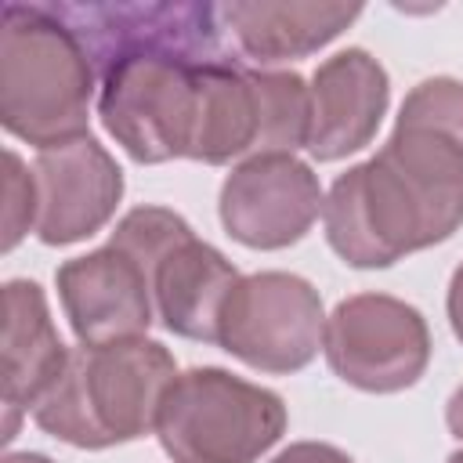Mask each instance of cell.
I'll use <instances>...</instances> for the list:
<instances>
[{
  "instance_id": "13",
  "label": "cell",
  "mask_w": 463,
  "mask_h": 463,
  "mask_svg": "<svg viewBox=\"0 0 463 463\" xmlns=\"http://www.w3.org/2000/svg\"><path fill=\"white\" fill-rule=\"evenodd\" d=\"M362 4L329 0H232L221 4L224 33L253 69L300 61L354 25Z\"/></svg>"
},
{
  "instance_id": "1",
  "label": "cell",
  "mask_w": 463,
  "mask_h": 463,
  "mask_svg": "<svg viewBox=\"0 0 463 463\" xmlns=\"http://www.w3.org/2000/svg\"><path fill=\"white\" fill-rule=\"evenodd\" d=\"M329 250L362 271L438 246L463 228V80H420L383 148L326 192Z\"/></svg>"
},
{
  "instance_id": "6",
  "label": "cell",
  "mask_w": 463,
  "mask_h": 463,
  "mask_svg": "<svg viewBox=\"0 0 463 463\" xmlns=\"http://www.w3.org/2000/svg\"><path fill=\"white\" fill-rule=\"evenodd\" d=\"M322 340V297L304 275L293 271L242 275L217 322V347L271 376H289L311 365Z\"/></svg>"
},
{
  "instance_id": "15",
  "label": "cell",
  "mask_w": 463,
  "mask_h": 463,
  "mask_svg": "<svg viewBox=\"0 0 463 463\" xmlns=\"http://www.w3.org/2000/svg\"><path fill=\"white\" fill-rule=\"evenodd\" d=\"M239 268L195 232L174 242L152 271L156 322L184 340L217 344L221 311L239 282Z\"/></svg>"
},
{
  "instance_id": "19",
  "label": "cell",
  "mask_w": 463,
  "mask_h": 463,
  "mask_svg": "<svg viewBox=\"0 0 463 463\" xmlns=\"http://www.w3.org/2000/svg\"><path fill=\"white\" fill-rule=\"evenodd\" d=\"M445 427H449L452 438L463 441V383H459V387L452 391V398L445 402Z\"/></svg>"
},
{
  "instance_id": "3",
  "label": "cell",
  "mask_w": 463,
  "mask_h": 463,
  "mask_svg": "<svg viewBox=\"0 0 463 463\" xmlns=\"http://www.w3.org/2000/svg\"><path fill=\"white\" fill-rule=\"evenodd\" d=\"M98 72L51 4H4L0 14V123L47 152L87 137Z\"/></svg>"
},
{
  "instance_id": "14",
  "label": "cell",
  "mask_w": 463,
  "mask_h": 463,
  "mask_svg": "<svg viewBox=\"0 0 463 463\" xmlns=\"http://www.w3.org/2000/svg\"><path fill=\"white\" fill-rule=\"evenodd\" d=\"M47 293L33 279H11L4 286V445L18 430V416L29 412L69 362Z\"/></svg>"
},
{
  "instance_id": "11",
  "label": "cell",
  "mask_w": 463,
  "mask_h": 463,
  "mask_svg": "<svg viewBox=\"0 0 463 463\" xmlns=\"http://www.w3.org/2000/svg\"><path fill=\"white\" fill-rule=\"evenodd\" d=\"M33 177L40 199L36 239L43 246H72L98 235L127 188L116 156L90 134L40 152Z\"/></svg>"
},
{
  "instance_id": "12",
  "label": "cell",
  "mask_w": 463,
  "mask_h": 463,
  "mask_svg": "<svg viewBox=\"0 0 463 463\" xmlns=\"http://www.w3.org/2000/svg\"><path fill=\"white\" fill-rule=\"evenodd\" d=\"M387 105L391 76L365 47H347L326 58L311 76V159L336 163L373 145Z\"/></svg>"
},
{
  "instance_id": "10",
  "label": "cell",
  "mask_w": 463,
  "mask_h": 463,
  "mask_svg": "<svg viewBox=\"0 0 463 463\" xmlns=\"http://www.w3.org/2000/svg\"><path fill=\"white\" fill-rule=\"evenodd\" d=\"M54 286L76 340L87 347L145 336L156 322L148 268L112 242L65 260Z\"/></svg>"
},
{
  "instance_id": "4",
  "label": "cell",
  "mask_w": 463,
  "mask_h": 463,
  "mask_svg": "<svg viewBox=\"0 0 463 463\" xmlns=\"http://www.w3.org/2000/svg\"><path fill=\"white\" fill-rule=\"evenodd\" d=\"M286 423L279 391L221 365H192L170 383L156 438L174 463H257L286 434Z\"/></svg>"
},
{
  "instance_id": "2",
  "label": "cell",
  "mask_w": 463,
  "mask_h": 463,
  "mask_svg": "<svg viewBox=\"0 0 463 463\" xmlns=\"http://www.w3.org/2000/svg\"><path fill=\"white\" fill-rule=\"evenodd\" d=\"M177 380L166 344L134 336L116 344H80L61 376L33 405V423L72 449H112L156 434L159 405Z\"/></svg>"
},
{
  "instance_id": "20",
  "label": "cell",
  "mask_w": 463,
  "mask_h": 463,
  "mask_svg": "<svg viewBox=\"0 0 463 463\" xmlns=\"http://www.w3.org/2000/svg\"><path fill=\"white\" fill-rule=\"evenodd\" d=\"M4 463H54V459L43 452H7Z\"/></svg>"
},
{
  "instance_id": "9",
  "label": "cell",
  "mask_w": 463,
  "mask_h": 463,
  "mask_svg": "<svg viewBox=\"0 0 463 463\" xmlns=\"http://www.w3.org/2000/svg\"><path fill=\"white\" fill-rule=\"evenodd\" d=\"M76 33L83 51L101 72L116 54L134 47H177L199 58L224 54V22L217 4L163 0V4H51Z\"/></svg>"
},
{
  "instance_id": "18",
  "label": "cell",
  "mask_w": 463,
  "mask_h": 463,
  "mask_svg": "<svg viewBox=\"0 0 463 463\" xmlns=\"http://www.w3.org/2000/svg\"><path fill=\"white\" fill-rule=\"evenodd\" d=\"M445 311H449V326L456 333V340L463 344V264L452 271L449 279V293H445Z\"/></svg>"
},
{
  "instance_id": "21",
  "label": "cell",
  "mask_w": 463,
  "mask_h": 463,
  "mask_svg": "<svg viewBox=\"0 0 463 463\" xmlns=\"http://www.w3.org/2000/svg\"><path fill=\"white\" fill-rule=\"evenodd\" d=\"M445 463H463V449H456V452H452V456H449Z\"/></svg>"
},
{
  "instance_id": "7",
  "label": "cell",
  "mask_w": 463,
  "mask_h": 463,
  "mask_svg": "<svg viewBox=\"0 0 463 463\" xmlns=\"http://www.w3.org/2000/svg\"><path fill=\"white\" fill-rule=\"evenodd\" d=\"M322 354L347 387L398 394L427 373L430 329L420 307L391 293H354L326 315Z\"/></svg>"
},
{
  "instance_id": "5",
  "label": "cell",
  "mask_w": 463,
  "mask_h": 463,
  "mask_svg": "<svg viewBox=\"0 0 463 463\" xmlns=\"http://www.w3.org/2000/svg\"><path fill=\"white\" fill-rule=\"evenodd\" d=\"M199 58L177 47H134L98 72V116L105 134L141 166L188 156Z\"/></svg>"
},
{
  "instance_id": "8",
  "label": "cell",
  "mask_w": 463,
  "mask_h": 463,
  "mask_svg": "<svg viewBox=\"0 0 463 463\" xmlns=\"http://www.w3.org/2000/svg\"><path fill=\"white\" fill-rule=\"evenodd\" d=\"M322 203L318 174L289 152H271L232 166L217 195V217L246 250H286L311 232Z\"/></svg>"
},
{
  "instance_id": "17",
  "label": "cell",
  "mask_w": 463,
  "mask_h": 463,
  "mask_svg": "<svg viewBox=\"0 0 463 463\" xmlns=\"http://www.w3.org/2000/svg\"><path fill=\"white\" fill-rule=\"evenodd\" d=\"M271 463H354V459L329 441H293Z\"/></svg>"
},
{
  "instance_id": "16",
  "label": "cell",
  "mask_w": 463,
  "mask_h": 463,
  "mask_svg": "<svg viewBox=\"0 0 463 463\" xmlns=\"http://www.w3.org/2000/svg\"><path fill=\"white\" fill-rule=\"evenodd\" d=\"M4 166H7L4 174V253H11L29 232H36L40 199H36V177L14 148L4 152Z\"/></svg>"
}]
</instances>
